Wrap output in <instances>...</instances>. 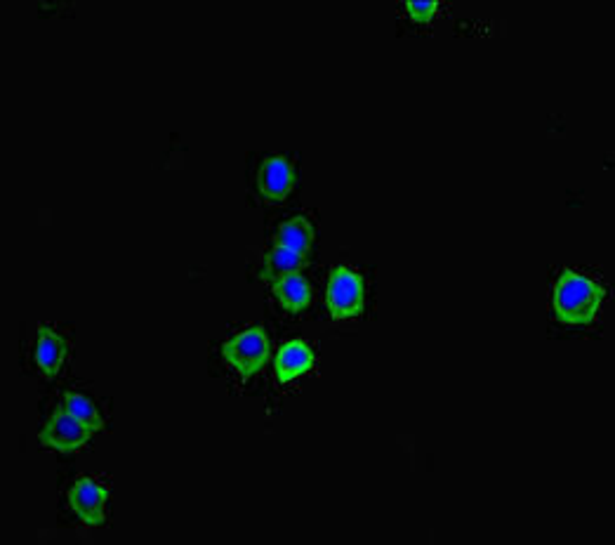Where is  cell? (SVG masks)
Listing matches in <instances>:
<instances>
[{
	"label": "cell",
	"mask_w": 615,
	"mask_h": 545,
	"mask_svg": "<svg viewBox=\"0 0 615 545\" xmlns=\"http://www.w3.org/2000/svg\"><path fill=\"white\" fill-rule=\"evenodd\" d=\"M601 300H604V288L594 284L592 279H585L583 274L566 269L554 288V312L559 321L571 326L592 324L597 317Z\"/></svg>",
	"instance_id": "6da1fadb"
},
{
	"label": "cell",
	"mask_w": 615,
	"mask_h": 545,
	"mask_svg": "<svg viewBox=\"0 0 615 545\" xmlns=\"http://www.w3.org/2000/svg\"><path fill=\"white\" fill-rule=\"evenodd\" d=\"M224 359L241 378H250L264 369L269 359V340L260 326H250L224 345Z\"/></svg>",
	"instance_id": "7a4b0ae2"
},
{
	"label": "cell",
	"mask_w": 615,
	"mask_h": 545,
	"mask_svg": "<svg viewBox=\"0 0 615 545\" xmlns=\"http://www.w3.org/2000/svg\"><path fill=\"white\" fill-rule=\"evenodd\" d=\"M326 300L335 319H349L361 314L366 293H363V281L359 279V274L349 267H337L328 281Z\"/></svg>",
	"instance_id": "3957f363"
},
{
	"label": "cell",
	"mask_w": 615,
	"mask_h": 545,
	"mask_svg": "<svg viewBox=\"0 0 615 545\" xmlns=\"http://www.w3.org/2000/svg\"><path fill=\"white\" fill-rule=\"evenodd\" d=\"M92 430L85 428V425L78 423V420L71 416V413H55L45 428L41 430V444L48 446V449L62 451V453H74L78 449H83L85 444L90 442Z\"/></svg>",
	"instance_id": "277c9868"
},
{
	"label": "cell",
	"mask_w": 615,
	"mask_h": 545,
	"mask_svg": "<svg viewBox=\"0 0 615 545\" xmlns=\"http://www.w3.org/2000/svg\"><path fill=\"white\" fill-rule=\"evenodd\" d=\"M109 491L99 487L95 479L81 477L69 491V505L76 512L78 520L85 524H102L104 508H107Z\"/></svg>",
	"instance_id": "5b68a950"
},
{
	"label": "cell",
	"mask_w": 615,
	"mask_h": 545,
	"mask_svg": "<svg viewBox=\"0 0 615 545\" xmlns=\"http://www.w3.org/2000/svg\"><path fill=\"white\" fill-rule=\"evenodd\" d=\"M295 187V170L283 156H269L264 159L260 173H257V189L264 199L271 203L286 201V196Z\"/></svg>",
	"instance_id": "8992f818"
},
{
	"label": "cell",
	"mask_w": 615,
	"mask_h": 545,
	"mask_svg": "<svg viewBox=\"0 0 615 545\" xmlns=\"http://www.w3.org/2000/svg\"><path fill=\"white\" fill-rule=\"evenodd\" d=\"M314 366V352L312 347L307 343H302V340H290L276 354L274 361V369H276V378H279V383H290V380L300 378L302 373H307Z\"/></svg>",
	"instance_id": "52a82bcc"
},
{
	"label": "cell",
	"mask_w": 615,
	"mask_h": 545,
	"mask_svg": "<svg viewBox=\"0 0 615 545\" xmlns=\"http://www.w3.org/2000/svg\"><path fill=\"white\" fill-rule=\"evenodd\" d=\"M66 352H69V345H66L64 338H59L57 333H52L50 328H41V333H38V343H36V366L41 369L45 378L57 376Z\"/></svg>",
	"instance_id": "ba28073f"
},
{
	"label": "cell",
	"mask_w": 615,
	"mask_h": 545,
	"mask_svg": "<svg viewBox=\"0 0 615 545\" xmlns=\"http://www.w3.org/2000/svg\"><path fill=\"white\" fill-rule=\"evenodd\" d=\"M274 295L286 312H302L312 302V286L300 274H290V277L274 281Z\"/></svg>",
	"instance_id": "9c48e42d"
},
{
	"label": "cell",
	"mask_w": 615,
	"mask_h": 545,
	"mask_svg": "<svg viewBox=\"0 0 615 545\" xmlns=\"http://www.w3.org/2000/svg\"><path fill=\"white\" fill-rule=\"evenodd\" d=\"M312 244H314V227L309 225V220L295 218L286 222V225H281L279 246L288 248V251H293L304 258V255L312 251Z\"/></svg>",
	"instance_id": "30bf717a"
},
{
	"label": "cell",
	"mask_w": 615,
	"mask_h": 545,
	"mask_svg": "<svg viewBox=\"0 0 615 545\" xmlns=\"http://www.w3.org/2000/svg\"><path fill=\"white\" fill-rule=\"evenodd\" d=\"M302 267H304L302 255L288 251V248H283V246H276V248H271L267 255L262 277L267 281H279L283 277H290V274H297Z\"/></svg>",
	"instance_id": "8fae6325"
},
{
	"label": "cell",
	"mask_w": 615,
	"mask_h": 545,
	"mask_svg": "<svg viewBox=\"0 0 615 545\" xmlns=\"http://www.w3.org/2000/svg\"><path fill=\"white\" fill-rule=\"evenodd\" d=\"M66 413H71V416H74L78 423L85 425V428L92 430V432L102 430V425H104V420H102V416H99L97 406L92 404L88 397L76 395V392H69V395H66Z\"/></svg>",
	"instance_id": "7c38bea8"
},
{
	"label": "cell",
	"mask_w": 615,
	"mask_h": 545,
	"mask_svg": "<svg viewBox=\"0 0 615 545\" xmlns=\"http://www.w3.org/2000/svg\"><path fill=\"white\" fill-rule=\"evenodd\" d=\"M436 8H439V3H436V0H413V3H406L408 17L418 24L429 22V19H432V15L436 12Z\"/></svg>",
	"instance_id": "4fadbf2b"
}]
</instances>
